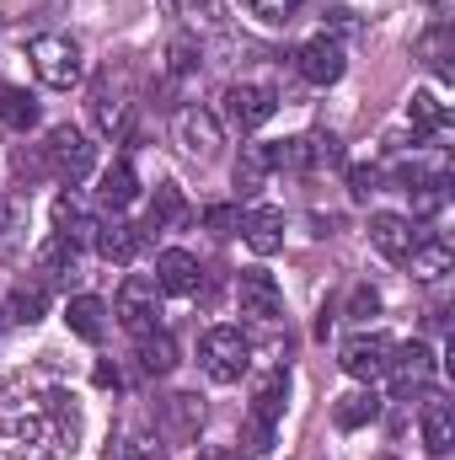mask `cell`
I'll list each match as a JSON object with an SVG mask.
<instances>
[{
	"label": "cell",
	"mask_w": 455,
	"mask_h": 460,
	"mask_svg": "<svg viewBox=\"0 0 455 460\" xmlns=\"http://www.w3.org/2000/svg\"><path fill=\"white\" fill-rule=\"evenodd\" d=\"M370 241H375V252L380 257H391V262H402L407 252H413V220L407 215H370Z\"/></svg>",
	"instance_id": "5bb4252c"
},
{
	"label": "cell",
	"mask_w": 455,
	"mask_h": 460,
	"mask_svg": "<svg viewBox=\"0 0 455 460\" xmlns=\"http://www.w3.org/2000/svg\"><path fill=\"white\" fill-rule=\"evenodd\" d=\"M166 59H172V75H193L204 54H199V43H193V38H177V43L166 49Z\"/></svg>",
	"instance_id": "d590c367"
},
{
	"label": "cell",
	"mask_w": 455,
	"mask_h": 460,
	"mask_svg": "<svg viewBox=\"0 0 455 460\" xmlns=\"http://www.w3.org/2000/svg\"><path fill=\"white\" fill-rule=\"evenodd\" d=\"M0 230H5V199H0Z\"/></svg>",
	"instance_id": "ee69618b"
},
{
	"label": "cell",
	"mask_w": 455,
	"mask_h": 460,
	"mask_svg": "<svg viewBox=\"0 0 455 460\" xmlns=\"http://www.w3.org/2000/svg\"><path fill=\"white\" fill-rule=\"evenodd\" d=\"M76 407H65V396H49V407L16 429V460H65L76 450Z\"/></svg>",
	"instance_id": "6da1fadb"
},
{
	"label": "cell",
	"mask_w": 455,
	"mask_h": 460,
	"mask_svg": "<svg viewBox=\"0 0 455 460\" xmlns=\"http://www.w3.org/2000/svg\"><path fill=\"white\" fill-rule=\"evenodd\" d=\"M177 145H183L193 161H215L220 145H226L220 118L210 113V108H183V113H177Z\"/></svg>",
	"instance_id": "ba28073f"
},
{
	"label": "cell",
	"mask_w": 455,
	"mask_h": 460,
	"mask_svg": "<svg viewBox=\"0 0 455 460\" xmlns=\"http://www.w3.org/2000/svg\"><path fill=\"white\" fill-rule=\"evenodd\" d=\"M43 155H49V172L59 177V182H86L92 177V166H97V145L76 128V123H59V128H49V145H43Z\"/></svg>",
	"instance_id": "7a4b0ae2"
},
{
	"label": "cell",
	"mask_w": 455,
	"mask_h": 460,
	"mask_svg": "<svg viewBox=\"0 0 455 460\" xmlns=\"http://www.w3.org/2000/svg\"><path fill=\"white\" fill-rule=\"evenodd\" d=\"M424 445H429V456H434V460L451 456V445H455V412H451V402H429V407H424Z\"/></svg>",
	"instance_id": "603a6c76"
},
{
	"label": "cell",
	"mask_w": 455,
	"mask_h": 460,
	"mask_svg": "<svg viewBox=\"0 0 455 460\" xmlns=\"http://www.w3.org/2000/svg\"><path fill=\"white\" fill-rule=\"evenodd\" d=\"M241 241H246L257 257H273V252L284 246V209H273V204L246 209V215H241Z\"/></svg>",
	"instance_id": "7c38bea8"
},
{
	"label": "cell",
	"mask_w": 455,
	"mask_h": 460,
	"mask_svg": "<svg viewBox=\"0 0 455 460\" xmlns=\"http://www.w3.org/2000/svg\"><path fill=\"white\" fill-rule=\"evenodd\" d=\"M43 311H49V284H16L11 289V322H22V327H32V322H43Z\"/></svg>",
	"instance_id": "484cf974"
},
{
	"label": "cell",
	"mask_w": 455,
	"mask_h": 460,
	"mask_svg": "<svg viewBox=\"0 0 455 460\" xmlns=\"http://www.w3.org/2000/svg\"><path fill=\"white\" fill-rule=\"evenodd\" d=\"M32 70H38L43 86L70 92L81 81V49L70 38H59V32H43V38H32Z\"/></svg>",
	"instance_id": "277c9868"
},
{
	"label": "cell",
	"mask_w": 455,
	"mask_h": 460,
	"mask_svg": "<svg viewBox=\"0 0 455 460\" xmlns=\"http://www.w3.org/2000/svg\"><path fill=\"white\" fill-rule=\"evenodd\" d=\"M139 369L145 375H172L177 369V338L172 332H161V327H150V332H139Z\"/></svg>",
	"instance_id": "44dd1931"
},
{
	"label": "cell",
	"mask_w": 455,
	"mask_h": 460,
	"mask_svg": "<svg viewBox=\"0 0 455 460\" xmlns=\"http://www.w3.org/2000/svg\"><path fill=\"white\" fill-rule=\"evenodd\" d=\"M199 423H204V402H199V396H172V402H166V434H172V439L199 434Z\"/></svg>",
	"instance_id": "4316f807"
},
{
	"label": "cell",
	"mask_w": 455,
	"mask_h": 460,
	"mask_svg": "<svg viewBox=\"0 0 455 460\" xmlns=\"http://www.w3.org/2000/svg\"><path fill=\"white\" fill-rule=\"evenodd\" d=\"M92 118H97V128L103 134H129V102L108 92V86H97V97H92Z\"/></svg>",
	"instance_id": "f1b7e54d"
},
{
	"label": "cell",
	"mask_w": 455,
	"mask_h": 460,
	"mask_svg": "<svg viewBox=\"0 0 455 460\" xmlns=\"http://www.w3.org/2000/svg\"><path fill=\"white\" fill-rule=\"evenodd\" d=\"M103 316H108V305H103L97 295H76V300L65 305L70 332H76V338H86V343H97V338H103Z\"/></svg>",
	"instance_id": "d4e9b609"
},
{
	"label": "cell",
	"mask_w": 455,
	"mask_h": 460,
	"mask_svg": "<svg viewBox=\"0 0 455 460\" xmlns=\"http://www.w3.org/2000/svg\"><path fill=\"white\" fill-rule=\"evenodd\" d=\"M113 460H166V450H161L156 439H129V445H123Z\"/></svg>",
	"instance_id": "ab89813d"
},
{
	"label": "cell",
	"mask_w": 455,
	"mask_h": 460,
	"mask_svg": "<svg viewBox=\"0 0 455 460\" xmlns=\"http://www.w3.org/2000/svg\"><path fill=\"white\" fill-rule=\"evenodd\" d=\"M241 445H246V456L252 460H268V450H273V429L257 423V418H246V439H241Z\"/></svg>",
	"instance_id": "8d00e7d4"
},
{
	"label": "cell",
	"mask_w": 455,
	"mask_h": 460,
	"mask_svg": "<svg viewBox=\"0 0 455 460\" xmlns=\"http://www.w3.org/2000/svg\"><path fill=\"white\" fill-rule=\"evenodd\" d=\"M424 54H429V65H434V70H440L445 81L455 75V70H451V27H445V22H440V27H434L429 38H424Z\"/></svg>",
	"instance_id": "d6a6232c"
},
{
	"label": "cell",
	"mask_w": 455,
	"mask_h": 460,
	"mask_svg": "<svg viewBox=\"0 0 455 460\" xmlns=\"http://www.w3.org/2000/svg\"><path fill=\"white\" fill-rule=\"evenodd\" d=\"M113 316L134 332V338H139V332H150V327H161V289H156V279L129 273V279H123V289H118Z\"/></svg>",
	"instance_id": "5b68a950"
},
{
	"label": "cell",
	"mask_w": 455,
	"mask_h": 460,
	"mask_svg": "<svg viewBox=\"0 0 455 460\" xmlns=\"http://www.w3.org/2000/svg\"><path fill=\"white\" fill-rule=\"evenodd\" d=\"M268 172H273L268 145H241V155H236V188H241V199H257L263 182H268Z\"/></svg>",
	"instance_id": "7402d4cb"
},
{
	"label": "cell",
	"mask_w": 455,
	"mask_h": 460,
	"mask_svg": "<svg viewBox=\"0 0 455 460\" xmlns=\"http://www.w3.org/2000/svg\"><path fill=\"white\" fill-rule=\"evenodd\" d=\"M391 380H397V396H413V391H424L429 380H434V348L429 343H402L391 348V369H386Z\"/></svg>",
	"instance_id": "9c48e42d"
},
{
	"label": "cell",
	"mask_w": 455,
	"mask_h": 460,
	"mask_svg": "<svg viewBox=\"0 0 455 460\" xmlns=\"http://www.w3.org/2000/svg\"><path fill=\"white\" fill-rule=\"evenodd\" d=\"M199 364H204L210 380L230 385V380L246 375V364H252V343L241 338V327H210L204 343H199Z\"/></svg>",
	"instance_id": "3957f363"
},
{
	"label": "cell",
	"mask_w": 455,
	"mask_h": 460,
	"mask_svg": "<svg viewBox=\"0 0 455 460\" xmlns=\"http://www.w3.org/2000/svg\"><path fill=\"white\" fill-rule=\"evenodd\" d=\"M183 226H188V199H183L177 182H161L156 199H150V220H145V230H183Z\"/></svg>",
	"instance_id": "ffe728a7"
},
{
	"label": "cell",
	"mask_w": 455,
	"mask_h": 460,
	"mask_svg": "<svg viewBox=\"0 0 455 460\" xmlns=\"http://www.w3.org/2000/svg\"><path fill=\"white\" fill-rule=\"evenodd\" d=\"M391 348H397V343H391V338H380V332H359V338H348V343H343L338 364L353 375V380H364V385H370V380H380V375L391 369Z\"/></svg>",
	"instance_id": "52a82bcc"
},
{
	"label": "cell",
	"mask_w": 455,
	"mask_h": 460,
	"mask_svg": "<svg viewBox=\"0 0 455 460\" xmlns=\"http://www.w3.org/2000/svg\"><path fill=\"white\" fill-rule=\"evenodd\" d=\"M76 257H81L76 241L49 235V241L38 246V273H43V284H70V279H76Z\"/></svg>",
	"instance_id": "e0dca14e"
},
{
	"label": "cell",
	"mask_w": 455,
	"mask_h": 460,
	"mask_svg": "<svg viewBox=\"0 0 455 460\" xmlns=\"http://www.w3.org/2000/svg\"><path fill=\"white\" fill-rule=\"evenodd\" d=\"M284 396H290V375H284V369H268V375L257 380V391H252V418L273 429V423L284 418Z\"/></svg>",
	"instance_id": "d6986e66"
},
{
	"label": "cell",
	"mask_w": 455,
	"mask_h": 460,
	"mask_svg": "<svg viewBox=\"0 0 455 460\" xmlns=\"http://www.w3.org/2000/svg\"><path fill=\"white\" fill-rule=\"evenodd\" d=\"M92 241H97V252H103L108 262H134V252H139V241H145V235H139V226H134V220L113 215V220H103V226H97V235H92Z\"/></svg>",
	"instance_id": "9a60e30c"
},
{
	"label": "cell",
	"mask_w": 455,
	"mask_h": 460,
	"mask_svg": "<svg viewBox=\"0 0 455 460\" xmlns=\"http://www.w3.org/2000/svg\"><path fill=\"white\" fill-rule=\"evenodd\" d=\"M246 5H252L263 22H290V16L300 11V0H246Z\"/></svg>",
	"instance_id": "f35d334b"
},
{
	"label": "cell",
	"mask_w": 455,
	"mask_h": 460,
	"mask_svg": "<svg viewBox=\"0 0 455 460\" xmlns=\"http://www.w3.org/2000/svg\"><path fill=\"white\" fill-rule=\"evenodd\" d=\"M204 460H241V456H230V450H204Z\"/></svg>",
	"instance_id": "7bdbcfd3"
},
{
	"label": "cell",
	"mask_w": 455,
	"mask_h": 460,
	"mask_svg": "<svg viewBox=\"0 0 455 460\" xmlns=\"http://www.w3.org/2000/svg\"><path fill=\"white\" fill-rule=\"evenodd\" d=\"M311 139V166L322 172V166H343V139L338 134H306Z\"/></svg>",
	"instance_id": "836d02e7"
},
{
	"label": "cell",
	"mask_w": 455,
	"mask_h": 460,
	"mask_svg": "<svg viewBox=\"0 0 455 460\" xmlns=\"http://www.w3.org/2000/svg\"><path fill=\"white\" fill-rule=\"evenodd\" d=\"M407 268H413V279H424V284H434V279H445L455 268V252H451V241H413V252L402 257Z\"/></svg>",
	"instance_id": "2e32d148"
},
{
	"label": "cell",
	"mask_w": 455,
	"mask_h": 460,
	"mask_svg": "<svg viewBox=\"0 0 455 460\" xmlns=\"http://www.w3.org/2000/svg\"><path fill=\"white\" fill-rule=\"evenodd\" d=\"M348 193L364 204L370 193H380V172H375V166H348Z\"/></svg>",
	"instance_id": "74e56055"
},
{
	"label": "cell",
	"mask_w": 455,
	"mask_h": 460,
	"mask_svg": "<svg viewBox=\"0 0 455 460\" xmlns=\"http://www.w3.org/2000/svg\"><path fill=\"white\" fill-rule=\"evenodd\" d=\"M451 123V113H445V102L434 97V92H418L413 97V128H424V134H440Z\"/></svg>",
	"instance_id": "1f68e13d"
},
{
	"label": "cell",
	"mask_w": 455,
	"mask_h": 460,
	"mask_svg": "<svg viewBox=\"0 0 455 460\" xmlns=\"http://www.w3.org/2000/svg\"><path fill=\"white\" fill-rule=\"evenodd\" d=\"M375 412H380L375 391H348V396H338V407H333L338 429H364V423H375Z\"/></svg>",
	"instance_id": "83f0119b"
},
{
	"label": "cell",
	"mask_w": 455,
	"mask_h": 460,
	"mask_svg": "<svg viewBox=\"0 0 455 460\" xmlns=\"http://www.w3.org/2000/svg\"><path fill=\"white\" fill-rule=\"evenodd\" d=\"M375 311H380V295H375V289H353V295H348V316H353V322H364V316H375Z\"/></svg>",
	"instance_id": "60d3db41"
},
{
	"label": "cell",
	"mask_w": 455,
	"mask_h": 460,
	"mask_svg": "<svg viewBox=\"0 0 455 460\" xmlns=\"http://www.w3.org/2000/svg\"><path fill=\"white\" fill-rule=\"evenodd\" d=\"M0 118H5V128H32L38 123V102L11 86V92H0Z\"/></svg>",
	"instance_id": "4dcf8cb0"
},
{
	"label": "cell",
	"mask_w": 455,
	"mask_h": 460,
	"mask_svg": "<svg viewBox=\"0 0 455 460\" xmlns=\"http://www.w3.org/2000/svg\"><path fill=\"white\" fill-rule=\"evenodd\" d=\"M177 11L193 32H215L226 22V0H177Z\"/></svg>",
	"instance_id": "f546056e"
},
{
	"label": "cell",
	"mask_w": 455,
	"mask_h": 460,
	"mask_svg": "<svg viewBox=\"0 0 455 460\" xmlns=\"http://www.w3.org/2000/svg\"><path fill=\"white\" fill-rule=\"evenodd\" d=\"M204 226H210V235L226 241V235L241 230V209H236V204H210V209H204Z\"/></svg>",
	"instance_id": "e575fe53"
},
{
	"label": "cell",
	"mask_w": 455,
	"mask_h": 460,
	"mask_svg": "<svg viewBox=\"0 0 455 460\" xmlns=\"http://www.w3.org/2000/svg\"><path fill=\"white\" fill-rule=\"evenodd\" d=\"M97 385H118V369H113V364H97Z\"/></svg>",
	"instance_id": "b9f144b4"
},
{
	"label": "cell",
	"mask_w": 455,
	"mask_h": 460,
	"mask_svg": "<svg viewBox=\"0 0 455 460\" xmlns=\"http://www.w3.org/2000/svg\"><path fill=\"white\" fill-rule=\"evenodd\" d=\"M156 289L161 295H199V257H188V252H161L156 257Z\"/></svg>",
	"instance_id": "4fadbf2b"
},
{
	"label": "cell",
	"mask_w": 455,
	"mask_h": 460,
	"mask_svg": "<svg viewBox=\"0 0 455 460\" xmlns=\"http://www.w3.org/2000/svg\"><path fill=\"white\" fill-rule=\"evenodd\" d=\"M236 300H241V316H252V322H279V311H284V295H279L273 273H257V268L241 273Z\"/></svg>",
	"instance_id": "30bf717a"
},
{
	"label": "cell",
	"mask_w": 455,
	"mask_h": 460,
	"mask_svg": "<svg viewBox=\"0 0 455 460\" xmlns=\"http://www.w3.org/2000/svg\"><path fill=\"white\" fill-rule=\"evenodd\" d=\"M295 70H300V81L306 86H338L343 81V70H348V54H343V43L338 38H311L300 54H295Z\"/></svg>",
	"instance_id": "8992f818"
},
{
	"label": "cell",
	"mask_w": 455,
	"mask_h": 460,
	"mask_svg": "<svg viewBox=\"0 0 455 460\" xmlns=\"http://www.w3.org/2000/svg\"><path fill=\"white\" fill-rule=\"evenodd\" d=\"M279 108V97L268 92V86H252V81H241V86H230L226 92V113L236 128H263L268 118Z\"/></svg>",
	"instance_id": "8fae6325"
},
{
	"label": "cell",
	"mask_w": 455,
	"mask_h": 460,
	"mask_svg": "<svg viewBox=\"0 0 455 460\" xmlns=\"http://www.w3.org/2000/svg\"><path fill=\"white\" fill-rule=\"evenodd\" d=\"M97 199H103L113 215H118V209H129V204L139 199V177H134V166H129V161H113V166L103 172V188H97Z\"/></svg>",
	"instance_id": "cb8c5ba5"
},
{
	"label": "cell",
	"mask_w": 455,
	"mask_h": 460,
	"mask_svg": "<svg viewBox=\"0 0 455 460\" xmlns=\"http://www.w3.org/2000/svg\"><path fill=\"white\" fill-rule=\"evenodd\" d=\"M54 235H65V241H92L97 235V220H92V209L76 199V193H59L54 199Z\"/></svg>",
	"instance_id": "ac0fdd59"
}]
</instances>
